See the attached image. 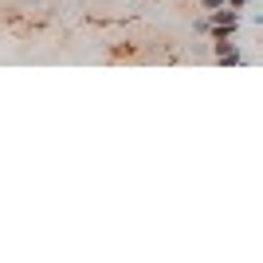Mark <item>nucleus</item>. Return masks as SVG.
<instances>
[{
	"label": "nucleus",
	"instance_id": "obj_3",
	"mask_svg": "<svg viewBox=\"0 0 263 263\" xmlns=\"http://www.w3.org/2000/svg\"><path fill=\"white\" fill-rule=\"evenodd\" d=\"M193 32H197V35H209L212 32V16H197V20H193Z\"/></svg>",
	"mask_w": 263,
	"mask_h": 263
},
{
	"label": "nucleus",
	"instance_id": "obj_4",
	"mask_svg": "<svg viewBox=\"0 0 263 263\" xmlns=\"http://www.w3.org/2000/svg\"><path fill=\"white\" fill-rule=\"evenodd\" d=\"M224 4H228V0H200V8H204V12H216V8H224Z\"/></svg>",
	"mask_w": 263,
	"mask_h": 263
},
{
	"label": "nucleus",
	"instance_id": "obj_6",
	"mask_svg": "<svg viewBox=\"0 0 263 263\" xmlns=\"http://www.w3.org/2000/svg\"><path fill=\"white\" fill-rule=\"evenodd\" d=\"M252 24H263V12H255V16H252Z\"/></svg>",
	"mask_w": 263,
	"mask_h": 263
},
{
	"label": "nucleus",
	"instance_id": "obj_2",
	"mask_svg": "<svg viewBox=\"0 0 263 263\" xmlns=\"http://www.w3.org/2000/svg\"><path fill=\"white\" fill-rule=\"evenodd\" d=\"M240 32V20H212V40H232V35Z\"/></svg>",
	"mask_w": 263,
	"mask_h": 263
},
{
	"label": "nucleus",
	"instance_id": "obj_1",
	"mask_svg": "<svg viewBox=\"0 0 263 263\" xmlns=\"http://www.w3.org/2000/svg\"><path fill=\"white\" fill-rule=\"evenodd\" d=\"M212 59H216L220 67H240V63H248V55H243V47L236 44V35H232V40H212Z\"/></svg>",
	"mask_w": 263,
	"mask_h": 263
},
{
	"label": "nucleus",
	"instance_id": "obj_5",
	"mask_svg": "<svg viewBox=\"0 0 263 263\" xmlns=\"http://www.w3.org/2000/svg\"><path fill=\"white\" fill-rule=\"evenodd\" d=\"M228 4H232V8H236V12H243V8H248V4H252V0H228Z\"/></svg>",
	"mask_w": 263,
	"mask_h": 263
}]
</instances>
